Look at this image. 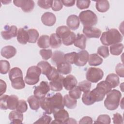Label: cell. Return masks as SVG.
<instances>
[{
    "instance_id": "obj_40",
    "label": "cell",
    "mask_w": 124,
    "mask_h": 124,
    "mask_svg": "<svg viewBox=\"0 0 124 124\" xmlns=\"http://www.w3.org/2000/svg\"><path fill=\"white\" fill-rule=\"evenodd\" d=\"M77 54V53L76 52L64 54V58L65 61L70 64H74L76 61Z\"/></svg>"
},
{
    "instance_id": "obj_33",
    "label": "cell",
    "mask_w": 124,
    "mask_h": 124,
    "mask_svg": "<svg viewBox=\"0 0 124 124\" xmlns=\"http://www.w3.org/2000/svg\"><path fill=\"white\" fill-rule=\"evenodd\" d=\"M124 49V45L122 43H117L110 45L109 50L110 53L113 55L118 56L123 52Z\"/></svg>"
},
{
    "instance_id": "obj_54",
    "label": "cell",
    "mask_w": 124,
    "mask_h": 124,
    "mask_svg": "<svg viewBox=\"0 0 124 124\" xmlns=\"http://www.w3.org/2000/svg\"><path fill=\"white\" fill-rule=\"evenodd\" d=\"M0 96L2 95V94L6 92V84L5 82L2 79L0 80Z\"/></svg>"
},
{
    "instance_id": "obj_34",
    "label": "cell",
    "mask_w": 124,
    "mask_h": 124,
    "mask_svg": "<svg viewBox=\"0 0 124 124\" xmlns=\"http://www.w3.org/2000/svg\"><path fill=\"white\" fill-rule=\"evenodd\" d=\"M37 45L42 48H46L49 47V37L48 35H43L41 36L37 41Z\"/></svg>"
},
{
    "instance_id": "obj_13",
    "label": "cell",
    "mask_w": 124,
    "mask_h": 124,
    "mask_svg": "<svg viewBox=\"0 0 124 124\" xmlns=\"http://www.w3.org/2000/svg\"><path fill=\"white\" fill-rule=\"evenodd\" d=\"M89 56V54L86 50H81L77 53L74 64L78 66H83L85 65L88 61Z\"/></svg>"
},
{
    "instance_id": "obj_10",
    "label": "cell",
    "mask_w": 124,
    "mask_h": 124,
    "mask_svg": "<svg viewBox=\"0 0 124 124\" xmlns=\"http://www.w3.org/2000/svg\"><path fill=\"white\" fill-rule=\"evenodd\" d=\"M13 2L15 5L20 7L23 12L26 13L31 12L34 7V1L32 0H16Z\"/></svg>"
},
{
    "instance_id": "obj_2",
    "label": "cell",
    "mask_w": 124,
    "mask_h": 124,
    "mask_svg": "<svg viewBox=\"0 0 124 124\" xmlns=\"http://www.w3.org/2000/svg\"><path fill=\"white\" fill-rule=\"evenodd\" d=\"M123 39V36L117 30L111 29L102 33L100 41L104 46H108L121 42Z\"/></svg>"
},
{
    "instance_id": "obj_36",
    "label": "cell",
    "mask_w": 124,
    "mask_h": 124,
    "mask_svg": "<svg viewBox=\"0 0 124 124\" xmlns=\"http://www.w3.org/2000/svg\"><path fill=\"white\" fill-rule=\"evenodd\" d=\"M10 69V64L6 60L0 61V72L1 74H7Z\"/></svg>"
},
{
    "instance_id": "obj_53",
    "label": "cell",
    "mask_w": 124,
    "mask_h": 124,
    "mask_svg": "<svg viewBox=\"0 0 124 124\" xmlns=\"http://www.w3.org/2000/svg\"><path fill=\"white\" fill-rule=\"evenodd\" d=\"M79 124H92L93 123V120L92 118L89 116H85L81 118L79 123Z\"/></svg>"
},
{
    "instance_id": "obj_25",
    "label": "cell",
    "mask_w": 124,
    "mask_h": 124,
    "mask_svg": "<svg viewBox=\"0 0 124 124\" xmlns=\"http://www.w3.org/2000/svg\"><path fill=\"white\" fill-rule=\"evenodd\" d=\"M64 56V54L60 51H54L51 58V62L53 64L57 66L59 63L65 61Z\"/></svg>"
},
{
    "instance_id": "obj_45",
    "label": "cell",
    "mask_w": 124,
    "mask_h": 124,
    "mask_svg": "<svg viewBox=\"0 0 124 124\" xmlns=\"http://www.w3.org/2000/svg\"><path fill=\"white\" fill-rule=\"evenodd\" d=\"M94 123L109 124L110 123V118L109 115L107 114H101L98 117L96 121H95Z\"/></svg>"
},
{
    "instance_id": "obj_18",
    "label": "cell",
    "mask_w": 124,
    "mask_h": 124,
    "mask_svg": "<svg viewBox=\"0 0 124 124\" xmlns=\"http://www.w3.org/2000/svg\"><path fill=\"white\" fill-rule=\"evenodd\" d=\"M64 77L60 75L57 78L50 81L49 83V86L50 90L55 92H59L62 90L63 84L62 81Z\"/></svg>"
},
{
    "instance_id": "obj_9",
    "label": "cell",
    "mask_w": 124,
    "mask_h": 124,
    "mask_svg": "<svg viewBox=\"0 0 124 124\" xmlns=\"http://www.w3.org/2000/svg\"><path fill=\"white\" fill-rule=\"evenodd\" d=\"M50 90V86L48 82L42 81L40 83L39 86L34 87L33 94L40 99L45 97Z\"/></svg>"
},
{
    "instance_id": "obj_42",
    "label": "cell",
    "mask_w": 124,
    "mask_h": 124,
    "mask_svg": "<svg viewBox=\"0 0 124 124\" xmlns=\"http://www.w3.org/2000/svg\"><path fill=\"white\" fill-rule=\"evenodd\" d=\"M60 76V73L58 72L57 69H56L54 67L52 66V68L49 73L46 76L47 79L49 81L53 80L56 78H57L58 77H59Z\"/></svg>"
},
{
    "instance_id": "obj_3",
    "label": "cell",
    "mask_w": 124,
    "mask_h": 124,
    "mask_svg": "<svg viewBox=\"0 0 124 124\" xmlns=\"http://www.w3.org/2000/svg\"><path fill=\"white\" fill-rule=\"evenodd\" d=\"M122 97L121 92L117 90H112L107 94L104 104L106 108L109 110H115L118 108Z\"/></svg>"
},
{
    "instance_id": "obj_19",
    "label": "cell",
    "mask_w": 124,
    "mask_h": 124,
    "mask_svg": "<svg viewBox=\"0 0 124 124\" xmlns=\"http://www.w3.org/2000/svg\"><path fill=\"white\" fill-rule=\"evenodd\" d=\"M16 48L12 46H7L2 48L0 54L1 55L7 59H10L16 55Z\"/></svg>"
},
{
    "instance_id": "obj_43",
    "label": "cell",
    "mask_w": 124,
    "mask_h": 124,
    "mask_svg": "<svg viewBox=\"0 0 124 124\" xmlns=\"http://www.w3.org/2000/svg\"><path fill=\"white\" fill-rule=\"evenodd\" d=\"M53 0H39L37 1L38 5L42 8L48 9L52 7Z\"/></svg>"
},
{
    "instance_id": "obj_4",
    "label": "cell",
    "mask_w": 124,
    "mask_h": 124,
    "mask_svg": "<svg viewBox=\"0 0 124 124\" xmlns=\"http://www.w3.org/2000/svg\"><path fill=\"white\" fill-rule=\"evenodd\" d=\"M9 77L13 88L20 90L25 87V81L23 80V74L20 68L18 67L12 68L9 72Z\"/></svg>"
},
{
    "instance_id": "obj_11",
    "label": "cell",
    "mask_w": 124,
    "mask_h": 124,
    "mask_svg": "<svg viewBox=\"0 0 124 124\" xmlns=\"http://www.w3.org/2000/svg\"><path fill=\"white\" fill-rule=\"evenodd\" d=\"M53 116L55 121L52 123L57 124H65L69 118L68 112L63 108L54 112L53 113Z\"/></svg>"
},
{
    "instance_id": "obj_5",
    "label": "cell",
    "mask_w": 124,
    "mask_h": 124,
    "mask_svg": "<svg viewBox=\"0 0 124 124\" xmlns=\"http://www.w3.org/2000/svg\"><path fill=\"white\" fill-rule=\"evenodd\" d=\"M18 101V98L16 95L3 94L0 96V108L2 110H14L16 108Z\"/></svg>"
},
{
    "instance_id": "obj_50",
    "label": "cell",
    "mask_w": 124,
    "mask_h": 124,
    "mask_svg": "<svg viewBox=\"0 0 124 124\" xmlns=\"http://www.w3.org/2000/svg\"><path fill=\"white\" fill-rule=\"evenodd\" d=\"M62 5L61 0H53L52 9L54 11H59L62 8Z\"/></svg>"
},
{
    "instance_id": "obj_46",
    "label": "cell",
    "mask_w": 124,
    "mask_h": 124,
    "mask_svg": "<svg viewBox=\"0 0 124 124\" xmlns=\"http://www.w3.org/2000/svg\"><path fill=\"white\" fill-rule=\"evenodd\" d=\"M16 109L21 113L25 112L28 109V105L26 101L22 99L19 100Z\"/></svg>"
},
{
    "instance_id": "obj_8",
    "label": "cell",
    "mask_w": 124,
    "mask_h": 124,
    "mask_svg": "<svg viewBox=\"0 0 124 124\" xmlns=\"http://www.w3.org/2000/svg\"><path fill=\"white\" fill-rule=\"evenodd\" d=\"M104 76V72L99 68L90 67L86 74L88 81L92 83H96L100 80Z\"/></svg>"
},
{
    "instance_id": "obj_41",
    "label": "cell",
    "mask_w": 124,
    "mask_h": 124,
    "mask_svg": "<svg viewBox=\"0 0 124 124\" xmlns=\"http://www.w3.org/2000/svg\"><path fill=\"white\" fill-rule=\"evenodd\" d=\"M90 91L84 93L82 96V101L86 105L89 106L94 103L90 93Z\"/></svg>"
},
{
    "instance_id": "obj_51",
    "label": "cell",
    "mask_w": 124,
    "mask_h": 124,
    "mask_svg": "<svg viewBox=\"0 0 124 124\" xmlns=\"http://www.w3.org/2000/svg\"><path fill=\"white\" fill-rule=\"evenodd\" d=\"M124 68L123 63H119L116 66L115 72L116 74L120 77L124 78Z\"/></svg>"
},
{
    "instance_id": "obj_14",
    "label": "cell",
    "mask_w": 124,
    "mask_h": 124,
    "mask_svg": "<svg viewBox=\"0 0 124 124\" xmlns=\"http://www.w3.org/2000/svg\"><path fill=\"white\" fill-rule=\"evenodd\" d=\"M83 33L84 35L89 38H98L101 34L100 29L92 27H84Z\"/></svg>"
},
{
    "instance_id": "obj_26",
    "label": "cell",
    "mask_w": 124,
    "mask_h": 124,
    "mask_svg": "<svg viewBox=\"0 0 124 124\" xmlns=\"http://www.w3.org/2000/svg\"><path fill=\"white\" fill-rule=\"evenodd\" d=\"M110 85L112 88H114L119 85L120 83L119 78L115 74H110L108 75L105 80Z\"/></svg>"
},
{
    "instance_id": "obj_30",
    "label": "cell",
    "mask_w": 124,
    "mask_h": 124,
    "mask_svg": "<svg viewBox=\"0 0 124 124\" xmlns=\"http://www.w3.org/2000/svg\"><path fill=\"white\" fill-rule=\"evenodd\" d=\"M95 2L96 9L99 12H106L109 8V3L108 0H97Z\"/></svg>"
},
{
    "instance_id": "obj_23",
    "label": "cell",
    "mask_w": 124,
    "mask_h": 124,
    "mask_svg": "<svg viewBox=\"0 0 124 124\" xmlns=\"http://www.w3.org/2000/svg\"><path fill=\"white\" fill-rule=\"evenodd\" d=\"M86 37L84 34L78 33L77 35L74 44L76 47L81 49H84L86 48Z\"/></svg>"
},
{
    "instance_id": "obj_49",
    "label": "cell",
    "mask_w": 124,
    "mask_h": 124,
    "mask_svg": "<svg viewBox=\"0 0 124 124\" xmlns=\"http://www.w3.org/2000/svg\"><path fill=\"white\" fill-rule=\"evenodd\" d=\"M90 0H77V6L79 9H84L88 8L90 5Z\"/></svg>"
},
{
    "instance_id": "obj_52",
    "label": "cell",
    "mask_w": 124,
    "mask_h": 124,
    "mask_svg": "<svg viewBox=\"0 0 124 124\" xmlns=\"http://www.w3.org/2000/svg\"><path fill=\"white\" fill-rule=\"evenodd\" d=\"M112 120L114 124H123V118L122 115L118 113H116L113 114V117L112 118Z\"/></svg>"
},
{
    "instance_id": "obj_20",
    "label": "cell",
    "mask_w": 124,
    "mask_h": 124,
    "mask_svg": "<svg viewBox=\"0 0 124 124\" xmlns=\"http://www.w3.org/2000/svg\"><path fill=\"white\" fill-rule=\"evenodd\" d=\"M8 117L11 124H22L23 120V115L22 113H21L16 110L11 111L9 114Z\"/></svg>"
},
{
    "instance_id": "obj_12",
    "label": "cell",
    "mask_w": 124,
    "mask_h": 124,
    "mask_svg": "<svg viewBox=\"0 0 124 124\" xmlns=\"http://www.w3.org/2000/svg\"><path fill=\"white\" fill-rule=\"evenodd\" d=\"M4 28V31L1 32V35L4 40H10L12 38L17 36L18 31L16 26L12 25L9 26V25H6Z\"/></svg>"
},
{
    "instance_id": "obj_16",
    "label": "cell",
    "mask_w": 124,
    "mask_h": 124,
    "mask_svg": "<svg viewBox=\"0 0 124 124\" xmlns=\"http://www.w3.org/2000/svg\"><path fill=\"white\" fill-rule=\"evenodd\" d=\"M77 80L75 77L72 75H69L64 77L62 81L63 86L66 90H70L77 84Z\"/></svg>"
},
{
    "instance_id": "obj_44",
    "label": "cell",
    "mask_w": 124,
    "mask_h": 124,
    "mask_svg": "<svg viewBox=\"0 0 124 124\" xmlns=\"http://www.w3.org/2000/svg\"><path fill=\"white\" fill-rule=\"evenodd\" d=\"M97 53L104 58H107L109 55L108 47L106 46H99L97 49Z\"/></svg>"
},
{
    "instance_id": "obj_6",
    "label": "cell",
    "mask_w": 124,
    "mask_h": 124,
    "mask_svg": "<svg viewBox=\"0 0 124 124\" xmlns=\"http://www.w3.org/2000/svg\"><path fill=\"white\" fill-rule=\"evenodd\" d=\"M78 17L84 27H92L96 25L98 21L96 14L89 10L81 12Z\"/></svg>"
},
{
    "instance_id": "obj_22",
    "label": "cell",
    "mask_w": 124,
    "mask_h": 124,
    "mask_svg": "<svg viewBox=\"0 0 124 124\" xmlns=\"http://www.w3.org/2000/svg\"><path fill=\"white\" fill-rule=\"evenodd\" d=\"M57 69L60 73L63 75H67L71 73L72 66L70 64L64 61L57 65Z\"/></svg>"
},
{
    "instance_id": "obj_24",
    "label": "cell",
    "mask_w": 124,
    "mask_h": 124,
    "mask_svg": "<svg viewBox=\"0 0 124 124\" xmlns=\"http://www.w3.org/2000/svg\"><path fill=\"white\" fill-rule=\"evenodd\" d=\"M31 108L34 110H38L40 106V99L37 96L31 95L27 99Z\"/></svg>"
},
{
    "instance_id": "obj_21",
    "label": "cell",
    "mask_w": 124,
    "mask_h": 124,
    "mask_svg": "<svg viewBox=\"0 0 124 124\" xmlns=\"http://www.w3.org/2000/svg\"><path fill=\"white\" fill-rule=\"evenodd\" d=\"M17 41L22 45H25L28 42L29 35L28 31L24 28H21L18 29L17 34Z\"/></svg>"
},
{
    "instance_id": "obj_38",
    "label": "cell",
    "mask_w": 124,
    "mask_h": 124,
    "mask_svg": "<svg viewBox=\"0 0 124 124\" xmlns=\"http://www.w3.org/2000/svg\"><path fill=\"white\" fill-rule=\"evenodd\" d=\"M76 34L74 32L71 31L70 34L68 36H67L64 39H62V42L63 44L65 46L72 45L74 43L75 40L76 39Z\"/></svg>"
},
{
    "instance_id": "obj_17",
    "label": "cell",
    "mask_w": 124,
    "mask_h": 124,
    "mask_svg": "<svg viewBox=\"0 0 124 124\" xmlns=\"http://www.w3.org/2000/svg\"><path fill=\"white\" fill-rule=\"evenodd\" d=\"M79 17L76 15L69 16L66 20V24L68 28L72 30L78 29L79 26Z\"/></svg>"
},
{
    "instance_id": "obj_35",
    "label": "cell",
    "mask_w": 124,
    "mask_h": 124,
    "mask_svg": "<svg viewBox=\"0 0 124 124\" xmlns=\"http://www.w3.org/2000/svg\"><path fill=\"white\" fill-rule=\"evenodd\" d=\"M28 33L29 35L28 42L30 43H35L39 35V33L36 29H31L28 30Z\"/></svg>"
},
{
    "instance_id": "obj_48",
    "label": "cell",
    "mask_w": 124,
    "mask_h": 124,
    "mask_svg": "<svg viewBox=\"0 0 124 124\" xmlns=\"http://www.w3.org/2000/svg\"><path fill=\"white\" fill-rule=\"evenodd\" d=\"M52 120V118L46 114L43 115L41 118H40L37 121L35 122L34 124H49Z\"/></svg>"
},
{
    "instance_id": "obj_7",
    "label": "cell",
    "mask_w": 124,
    "mask_h": 124,
    "mask_svg": "<svg viewBox=\"0 0 124 124\" xmlns=\"http://www.w3.org/2000/svg\"><path fill=\"white\" fill-rule=\"evenodd\" d=\"M41 73V69L37 66L30 67L27 71L24 81L28 85H33L37 84L39 81V77Z\"/></svg>"
},
{
    "instance_id": "obj_28",
    "label": "cell",
    "mask_w": 124,
    "mask_h": 124,
    "mask_svg": "<svg viewBox=\"0 0 124 124\" xmlns=\"http://www.w3.org/2000/svg\"><path fill=\"white\" fill-rule=\"evenodd\" d=\"M64 105L69 109H73L77 106V101L71 97L69 94H66L63 97Z\"/></svg>"
},
{
    "instance_id": "obj_15",
    "label": "cell",
    "mask_w": 124,
    "mask_h": 124,
    "mask_svg": "<svg viewBox=\"0 0 124 124\" xmlns=\"http://www.w3.org/2000/svg\"><path fill=\"white\" fill-rule=\"evenodd\" d=\"M56 21L55 15L51 12H46L41 16V21L43 24L47 26H53Z\"/></svg>"
},
{
    "instance_id": "obj_1",
    "label": "cell",
    "mask_w": 124,
    "mask_h": 124,
    "mask_svg": "<svg viewBox=\"0 0 124 124\" xmlns=\"http://www.w3.org/2000/svg\"><path fill=\"white\" fill-rule=\"evenodd\" d=\"M40 107L46 113L51 114L56 111L64 108L63 99L61 93L49 94L40 99Z\"/></svg>"
},
{
    "instance_id": "obj_27",
    "label": "cell",
    "mask_w": 124,
    "mask_h": 124,
    "mask_svg": "<svg viewBox=\"0 0 124 124\" xmlns=\"http://www.w3.org/2000/svg\"><path fill=\"white\" fill-rule=\"evenodd\" d=\"M62 42L56 33H52L49 37V44L53 48H58L61 46Z\"/></svg>"
},
{
    "instance_id": "obj_29",
    "label": "cell",
    "mask_w": 124,
    "mask_h": 124,
    "mask_svg": "<svg viewBox=\"0 0 124 124\" xmlns=\"http://www.w3.org/2000/svg\"><path fill=\"white\" fill-rule=\"evenodd\" d=\"M103 59L97 54L93 53L89 55L88 63L91 66H98L102 64Z\"/></svg>"
},
{
    "instance_id": "obj_55",
    "label": "cell",
    "mask_w": 124,
    "mask_h": 124,
    "mask_svg": "<svg viewBox=\"0 0 124 124\" xmlns=\"http://www.w3.org/2000/svg\"><path fill=\"white\" fill-rule=\"evenodd\" d=\"M61 1L62 4L66 7H71L74 5L76 2L75 0H62Z\"/></svg>"
},
{
    "instance_id": "obj_47",
    "label": "cell",
    "mask_w": 124,
    "mask_h": 124,
    "mask_svg": "<svg viewBox=\"0 0 124 124\" xmlns=\"http://www.w3.org/2000/svg\"><path fill=\"white\" fill-rule=\"evenodd\" d=\"M40 54L41 55L43 59L46 61L52 57V50L50 49H41L40 50Z\"/></svg>"
},
{
    "instance_id": "obj_31",
    "label": "cell",
    "mask_w": 124,
    "mask_h": 124,
    "mask_svg": "<svg viewBox=\"0 0 124 124\" xmlns=\"http://www.w3.org/2000/svg\"><path fill=\"white\" fill-rule=\"evenodd\" d=\"M56 32L59 37L61 39H63L68 36L71 31L66 26H61L57 28Z\"/></svg>"
},
{
    "instance_id": "obj_39",
    "label": "cell",
    "mask_w": 124,
    "mask_h": 124,
    "mask_svg": "<svg viewBox=\"0 0 124 124\" xmlns=\"http://www.w3.org/2000/svg\"><path fill=\"white\" fill-rule=\"evenodd\" d=\"M69 95L75 99L80 98L81 94V91L80 90L78 86H75L74 88L69 90Z\"/></svg>"
},
{
    "instance_id": "obj_32",
    "label": "cell",
    "mask_w": 124,
    "mask_h": 124,
    "mask_svg": "<svg viewBox=\"0 0 124 124\" xmlns=\"http://www.w3.org/2000/svg\"><path fill=\"white\" fill-rule=\"evenodd\" d=\"M37 66L41 69L42 74L46 76L49 73L52 68L50 64L46 61H41L37 63Z\"/></svg>"
},
{
    "instance_id": "obj_56",
    "label": "cell",
    "mask_w": 124,
    "mask_h": 124,
    "mask_svg": "<svg viewBox=\"0 0 124 124\" xmlns=\"http://www.w3.org/2000/svg\"><path fill=\"white\" fill-rule=\"evenodd\" d=\"M73 123L77 124V122L76 121V120L73 118H69L65 124H73Z\"/></svg>"
},
{
    "instance_id": "obj_37",
    "label": "cell",
    "mask_w": 124,
    "mask_h": 124,
    "mask_svg": "<svg viewBox=\"0 0 124 124\" xmlns=\"http://www.w3.org/2000/svg\"><path fill=\"white\" fill-rule=\"evenodd\" d=\"M91 85V82L87 80H83L79 82L78 86L81 92L86 93L90 91Z\"/></svg>"
}]
</instances>
